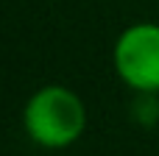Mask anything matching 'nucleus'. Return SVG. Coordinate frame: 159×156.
Masks as SVG:
<instances>
[{
  "label": "nucleus",
  "instance_id": "1",
  "mask_svg": "<svg viewBox=\"0 0 159 156\" xmlns=\"http://www.w3.org/2000/svg\"><path fill=\"white\" fill-rule=\"evenodd\" d=\"M22 128L39 148H70L87 131V106L75 89L64 84H45L25 100Z\"/></svg>",
  "mask_w": 159,
  "mask_h": 156
},
{
  "label": "nucleus",
  "instance_id": "2",
  "mask_svg": "<svg viewBox=\"0 0 159 156\" xmlns=\"http://www.w3.org/2000/svg\"><path fill=\"white\" fill-rule=\"evenodd\" d=\"M112 67L117 78L140 92L157 95L159 92V22L140 20L120 31L112 45Z\"/></svg>",
  "mask_w": 159,
  "mask_h": 156
}]
</instances>
